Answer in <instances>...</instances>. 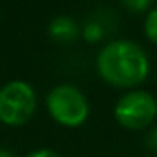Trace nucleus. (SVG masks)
<instances>
[{
  "label": "nucleus",
  "instance_id": "nucleus-11",
  "mask_svg": "<svg viewBox=\"0 0 157 157\" xmlns=\"http://www.w3.org/2000/svg\"><path fill=\"white\" fill-rule=\"evenodd\" d=\"M0 157H14V154H12L9 149H4V147H0Z\"/></svg>",
  "mask_w": 157,
  "mask_h": 157
},
{
  "label": "nucleus",
  "instance_id": "nucleus-10",
  "mask_svg": "<svg viewBox=\"0 0 157 157\" xmlns=\"http://www.w3.org/2000/svg\"><path fill=\"white\" fill-rule=\"evenodd\" d=\"M147 147L154 152H157V127L150 130L149 135H147Z\"/></svg>",
  "mask_w": 157,
  "mask_h": 157
},
{
  "label": "nucleus",
  "instance_id": "nucleus-7",
  "mask_svg": "<svg viewBox=\"0 0 157 157\" xmlns=\"http://www.w3.org/2000/svg\"><path fill=\"white\" fill-rule=\"evenodd\" d=\"M144 31H145V36L149 37V41L157 44V7L147 14L145 22H144Z\"/></svg>",
  "mask_w": 157,
  "mask_h": 157
},
{
  "label": "nucleus",
  "instance_id": "nucleus-1",
  "mask_svg": "<svg viewBox=\"0 0 157 157\" xmlns=\"http://www.w3.org/2000/svg\"><path fill=\"white\" fill-rule=\"evenodd\" d=\"M98 75L117 88H132L149 76L150 63L145 51L137 42L118 39L100 51L96 58Z\"/></svg>",
  "mask_w": 157,
  "mask_h": 157
},
{
  "label": "nucleus",
  "instance_id": "nucleus-6",
  "mask_svg": "<svg viewBox=\"0 0 157 157\" xmlns=\"http://www.w3.org/2000/svg\"><path fill=\"white\" fill-rule=\"evenodd\" d=\"M83 37L88 42H98L101 41V37L105 36V31H103L101 24L100 22H86V25L83 27Z\"/></svg>",
  "mask_w": 157,
  "mask_h": 157
},
{
  "label": "nucleus",
  "instance_id": "nucleus-8",
  "mask_svg": "<svg viewBox=\"0 0 157 157\" xmlns=\"http://www.w3.org/2000/svg\"><path fill=\"white\" fill-rule=\"evenodd\" d=\"M152 2L154 0H122V4L125 5L130 12H135V14L147 10V9L152 5Z\"/></svg>",
  "mask_w": 157,
  "mask_h": 157
},
{
  "label": "nucleus",
  "instance_id": "nucleus-2",
  "mask_svg": "<svg viewBox=\"0 0 157 157\" xmlns=\"http://www.w3.org/2000/svg\"><path fill=\"white\" fill-rule=\"evenodd\" d=\"M37 96L27 81L14 79L0 88V122L9 127L27 123L36 113Z\"/></svg>",
  "mask_w": 157,
  "mask_h": 157
},
{
  "label": "nucleus",
  "instance_id": "nucleus-4",
  "mask_svg": "<svg viewBox=\"0 0 157 157\" xmlns=\"http://www.w3.org/2000/svg\"><path fill=\"white\" fill-rule=\"evenodd\" d=\"M117 122L128 130H142L157 117V100L144 90H133L123 95L113 108Z\"/></svg>",
  "mask_w": 157,
  "mask_h": 157
},
{
  "label": "nucleus",
  "instance_id": "nucleus-3",
  "mask_svg": "<svg viewBox=\"0 0 157 157\" xmlns=\"http://www.w3.org/2000/svg\"><path fill=\"white\" fill-rule=\"evenodd\" d=\"M49 115L63 127H79L90 115L86 96L73 85H58L46 98Z\"/></svg>",
  "mask_w": 157,
  "mask_h": 157
},
{
  "label": "nucleus",
  "instance_id": "nucleus-9",
  "mask_svg": "<svg viewBox=\"0 0 157 157\" xmlns=\"http://www.w3.org/2000/svg\"><path fill=\"white\" fill-rule=\"evenodd\" d=\"M25 157H61V155L51 149H37V150H32L31 154H27Z\"/></svg>",
  "mask_w": 157,
  "mask_h": 157
},
{
  "label": "nucleus",
  "instance_id": "nucleus-5",
  "mask_svg": "<svg viewBox=\"0 0 157 157\" xmlns=\"http://www.w3.org/2000/svg\"><path fill=\"white\" fill-rule=\"evenodd\" d=\"M48 32L58 42H73L79 36V25L69 15H59L51 21Z\"/></svg>",
  "mask_w": 157,
  "mask_h": 157
}]
</instances>
